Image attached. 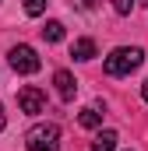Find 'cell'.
I'll use <instances>...</instances> for the list:
<instances>
[{
  "instance_id": "1",
  "label": "cell",
  "mask_w": 148,
  "mask_h": 151,
  "mask_svg": "<svg viewBox=\"0 0 148 151\" xmlns=\"http://www.w3.org/2000/svg\"><path fill=\"white\" fill-rule=\"evenodd\" d=\"M145 60V49L141 46H116L110 56H106V74L110 77H127L134 74Z\"/></svg>"
},
{
  "instance_id": "2",
  "label": "cell",
  "mask_w": 148,
  "mask_h": 151,
  "mask_svg": "<svg viewBox=\"0 0 148 151\" xmlns=\"http://www.w3.org/2000/svg\"><path fill=\"white\" fill-rule=\"evenodd\" d=\"M25 148L28 151H57L60 148V127L57 123H36L25 134Z\"/></svg>"
},
{
  "instance_id": "3",
  "label": "cell",
  "mask_w": 148,
  "mask_h": 151,
  "mask_svg": "<svg viewBox=\"0 0 148 151\" xmlns=\"http://www.w3.org/2000/svg\"><path fill=\"white\" fill-rule=\"evenodd\" d=\"M7 60H11V67H14L18 74H36L39 70V53L32 46H14V49L7 53Z\"/></svg>"
},
{
  "instance_id": "4",
  "label": "cell",
  "mask_w": 148,
  "mask_h": 151,
  "mask_svg": "<svg viewBox=\"0 0 148 151\" xmlns=\"http://www.w3.org/2000/svg\"><path fill=\"white\" fill-rule=\"evenodd\" d=\"M18 106H21V113H28V116H36L46 109V95L39 91L36 84H25L21 91H18Z\"/></svg>"
},
{
  "instance_id": "5",
  "label": "cell",
  "mask_w": 148,
  "mask_h": 151,
  "mask_svg": "<svg viewBox=\"0 0 148 151\" xmlns=\"http://www.w3.org/2000/svg\"><path fill=\"white\" fill-rule=\"evenodd\" d=\"M53 84H57V95H60L64 102H74V95H78V81H74L71 70H57V74H53Z\"/></svg>"
},
{
  "instance_id": "6",
  "label": "cell",
  "mask_w": 148,
  "mask_h": 151,
  "mask_svg": "<svg viewBox=\"0 0 148 151\" xmlns=\"http://www.w3.org/2000/svg\"><path fill=\"white\" fill-rule=\"evenodd\" d=\"M78 123H81L85 130H95V127H102V113H99V106H92V109H81V113H78Z\"/></svg>"
},
{
  "instance_id": "7",
  "label": "cell",
  "mask_w": 148,
  "mask_h": 151,
  "mask_svg": "<svg viewBox=\"0 0 148 151\" xmlns=\"http://www.w3.org/2000/svg\"><path fill=\"white\" fill-rule=\"evenodd\" d=\"M71 56L74 60H92V56H95V42H92V39H78L71 46Z\"/></svg>"
},
{
  "instance_id": "8",
  "label": "cell",
  "mask_w": 148,
  "mask_h": 151,
  "mask_svg": "<svg viewBox=\"0 0 148 151\" xmlns=\"http://www.w3.org/2000/svg\"><path fill=\"white\" fill-rule=\"evenodd\" d=\"M92 151H116V134H113V130H102V134L95 137Z\"/></svg>"
},
{
  "instance_id": "9",
  "label": "cell",
  "mask_w": 148,
  "mask_h": 151,
  "mask_svg": "<svg viewBox=\"0 0 148 151\" xmlns=\"http://www.w3.org/2000/svg\"><path fill=\"white\" fill-rule=\"evenodd\" d=\"M42 39H46V42H60V39H64V21H46Z\"/></svg>"
},
{
  "instance_id": "10",
  "label": "cell",
  "mask_w": 148,
  "mask_h": 151,
  "mask_svg": "<svg viewBox=\"0 0 148 151\" xmlns=\"http://www.w3.org/2000/svg\"><path fill=\"white\" fill-rule=\"evenodd\" d=\"M46 4H49V0H25V14H28V18H39V14L46 11Z\"/></svg>"
},
{
  "instance_id": "11",
  "label": "cell",
  "mask_w": 148,
  "mask_h": 151,
  "mask_svg": "<svg viewBox=\"0 0 148 151\" xmlns=\"http://www.w3.org/2000/svg\"><path fill=\"white\" fill-rule=\"evenodd\" d=\"M110 4H113L116 14H131V11H134V0H110Z\"/></svg>"
},
{
  "instance_id": "12",
  "label": "cell",
  "mask_w": 148,
  "mask_h": 151,
  "mask_svg": "<svg viewBox=\"0 0 148 151\" xmlns=\"http://www.w3.org/2000/svg\"><path fill=\"white\" fill-rule=\"evenodd\" d=\"M74 7H78V11H99V4H102V0H71Z\"/></svg>"
},
{
  "instance_id": "13",
  "label": "cell",
  "mask_w": 148,
  "mask_h": 151,
  "mask_svg": "<svg viewBox=\"0 0 148 151\" xmlns=\"http://www.w3.org/2000/svg\"><path fill=\"white\" fill-rule=\"evenodd\" d=\"M141 99H145V102H148V81H145V84H141Z\"/></svg>"
},
{
  "instance_id": "14",
  "label": "cell",
  "mask_w": 148,
  "mask_h": 151,
  "mask_svg": "<svg viewBox=\"0 0 148 151\" xmlns=\"http://www.w3.org/2000/svg\"><path fill=\"white\" fill-rule=\"evenodd\" d=\"M4 123H7V116H4V106H0V130H4Z\"/></svg>"
}]
</instances>
